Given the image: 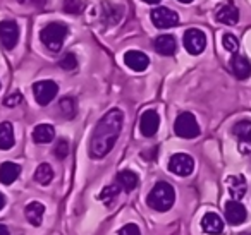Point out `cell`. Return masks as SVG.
Instances as JSON below:
<instances>
[{
  "label": "cell",
  "instance_id": "cell-37",
  "mask_svg": "<svg viewBox=\"0 0 251 235\" xmlns=\"http://www.w3.org/2000/svg\"><path fill=\"white\" fill-rule=\"evenodd\" d=\"M177 2H181V4H191L193 0H177Z\"/></svg>",
  "mask_w": 251,
  "mask_h": 235
},
{
  "label": "cell",
  "instance_id": "cell-15",
  "mask_svg": "<svg viewBox=\"0 0 251 235\" xmlns=\"http://www.w3.org/2000/svg\"><path fill=\"white\" fill-rule=\"evenodd\" d=\"M230 70L237 79H248L251 76V62L243 55H232L230 59Z\"/></svg>",
  "mask_w": 251,
  "mask_h": 235
},
{
  "label": "cell",
  "instance_id": "cell-5",
  "mask_svg": "<svg viewBox=\"0 0 251 235\" xmlns=\"http://www.w3.org/2000/svg\"><path fill=\"white\" fill-rule=\"evenodd\" d=\"M182 43H184V48L188 50V53H191V55H200V53H203V50H205V47H206V36L201 29L191 28L184 33Z\"/></svg>",
  "mask_w": 251,
  "mask_h": 235
},
{
  "label": "cell",
  "instance_id": "cell-9",
  "mask_svg": "<svg viewBox=\"0 0 251 235\" xmlns=\"http://www.w3.org/2000/svg\"><path fill=\"white\" fill-rule=\"evenodd\" d=\"M19 42V26L14 21L0 23V43L5 50H12Z\"/></svg>",
  "mask_w": 251,
  "mask_h": 235
},
{
  "label": "cell",
  "instance_id": "cell-4",
  "mask_svg": "<svg viewBox=\"0 0 251 235\" xmlns=\"http://www.w3.org/2000/svg\"><path fill=\"white\" fill-rule=\"evenodd\" d=\"M174 132L179 138L184 139H195L200 136V125L196 122L195 115L189 114V112H182L177 115L174 122Z\"/></svg>",
  "mask_w": 251,
  "mask_h": 235
},
{
  "label": "cell",
  "instance_id": "cell-11",
  "mask_svg": "<svg viewBox=\"0 0 251 235\" xmlns=\"http://www.w3.org/2000/svg\"><path fill=\"white\" fill-rule=\"evenodd\" d=\"M248 218V211L239 201H227L226 203V220L230 225H241Z\"/></svg>",
  "mask_w": 251,
  "mask_h": 235
},
{
  "label": "cell",
  "instance_id": "cell-16",
  "mask_svg": "<svg viewBox=\"0 0 251 235\" xmlns=\"http://www.w3.org/2000/svg\"><path fill=\"white\" fill-rule=\"evenodd\" d=\"M153 47L155 50H157V53H160V55L164 57H171L176 53V50H177V43H176V38L171 35H160L155 38L153 42Z\"/></svg>",
  "mask_w": 251,
  "mask_h": 235
},
{
  "label": "cell",
  "instance_id": "cell-6",
  "mask_svg": "<svg viewBox=\"0 0 251 235\" xmlns=\"http://www.w3.org/2000/svg\"><path fill=\"white\" fill-rule=\"evenodd\" d=\"M169 170H171L174 175L188 177V175H191L193 170H195V160L189 155H186V153H176V155H172L171 160H169Z\"/></svg>",
  "mask_w": 251,
  "mask_h": 235
},
{
  "label": "cell",
  "instance_id": "cell-22",
  "mask_svg": "<svg viewBox=\"0 0 251 235\" xmlns=\"http://www.w3.org/2000/svg\"><path fill=\"white\" fill-rule=\"evenodd\" d=\"M138 175L131 170H122L117 175V184L121 186V189H124L126 192H131L138 187Z\"/></svg>",
  "mask_w": 251,
  "mask_h": 235
},
{
  "label": "cell",
  "instance_id": "cell-20",
  "mask_svg": "<svg viewBox=\"0 0 251 235\" xmlns=\"http://www.w3.org/2000/svg\"><path fill=\"white\" fill-rule=\"evenodd\" d=\"M53 138H55V129L50 124H40L33 131V141L36 144H49L53 141Z\"/></svg>",
  "mask_w": 251,
  "mask_h": 235
},
{
  "label": "cell",
  "instance_id": "cell-36",
  "mask_svg": "<svg viewBox=\"0 0 251 235\" xmlns=\"http://www.w3.org/2000/svg\"><path fill=\"white\" fill-rule=\"evenodd\" d=\"M143 2H147V4H158V2H162V0H143Z\"/></svg>",
  "mask_w": 251,
  "mask_h": 235
},
{
  "label": "cell",
  "instance_id": "cell-35",
  "mask_svg": "<svg viewBox=\"0 0 251 235\" xmlns=\"http://www.w3.org/2000/svg\"><path fill=\"white\" fill-rule=\"evenodd\" d=\"M4 204H5V197H4V194L0 192V210L4 208Z\"/></svg>",
  "mask_w": 251,
  "mask_h": 235
},
{
  "label": "cell",
  "instance_id": "cell-10",
  "mask_svg": "<svg viewBox=\"0 0 251 235\" xmlns=\"http://www.w3.org/2000/svg\"><path fill=\"white\" fill-rule=\"evenodd\" d=\"M158 127H160V117L155 110H147L143 112L140 118V131L145 138H153L157 134Z\"/></svg>",
  "mask_w": 251,
  "mask_h": 235
},
{
  "label": "cell",
  "instance_id": "cell-25",
  "mask_svg": "<svg viewBox=\"0 0 251 235\" xmlns=\"http://www.w3.org/2000/svg\"><path fill=\"white\" fill-rule=\"evenodd\" d=\"M59 110L66 118H74V117H76V112H77L76 100H74V98H71V96L62 98V100L59 101Z\"/></svg>",
  "mask_w": 251,
  "mask_h": 235
},
{
  "label": "cell",
  "instance_id": "cell-3",
  "mask_svg": "<svg viewBox=\"0 0 251 235\" xmlns=\"http://www.w3.org/2000/svg\"><path fill=\"white\" fill-rule=\"evenodd\" d=\"M69 33L67 26L64 23H49L45 28L42 29V43L50 50V52H59L62 48L64 42H66V36Z\"/></svg>",
  "mask_w": 251,
  "mask_h": 235
},
{
  "label": "cell",
  "instance_id": "cell-12",
  "mask_svg": "<svg viewBox=\"0 0 251 235\" xmlns=\"http://www.w3.org/2000/svg\"><path fill=\"white\" fill-rule=\"evenodd\" d=\"M215 19L219 23H222V24L234 26V24H237V21H239V11H237V7L230 2V0H227L226 4H222L219 9H217Z\"/></svg>",
  "mask_w": 251,
  "mask_h": 235
},
{
  "label": "cell",
  "instance_id": "cell-33",
  "mask_svg": "<svg viewBox=\"0 0 251 235\" xmlns=\"http://www.w3.org/2000/svg\"><path fill=\"white\" fill-rule=\"evenodd\" d=\"M23 101V94L19 93V91H14L12 94H9L7 98H5V107H16V105H19Z\"/></svg>",
  "mask_w": 251,
  "mask_h": 235
},
{
  "label": "cell",
  "instance_id": "cell-7",
  "mask_svg": "<svg viewBox=\"0 0 251 235\" xmlns=\"http://www.w3.org/2000/svg\"><path fill=\"white\" fill-rule=\"evenodd\" d=\"M57 91L59 86L53 81L47 79V81H38V83L33 84V94H35V100L38 101V105H49L53 98L57 96Z\"/></svg>",
  "mask_w": 251,
  "mask_h": 235
},
{
  "label": "cell",
  "instance_id": "cell-24",
  "mask_svg": "<svg viewBox=\"0 0 251 235\" xmlns=\"http://www.w3.org/2000/svg\"><path fill=\"white\" fill-rule=\"evenodd\" d=\"M35 179H36V182H40L42 186H49V184L52 182V179H53L52 166H50L49 163H42V165L36 168Z\"/></svg>",
  "mask_w": 251,
  "mask_h": 235
},
{
  "label": "cell",
  "instance_id": "cell-32",
  "mask_svg": "<svg viewBox=\"0 0 251 235\" xmlns=\"http://www.w3.org/2000/svg\"><path fill=\"white\" fill-rule=\"evenodd\" d=\"M119 235H141V232H140V228H138V225L127 223L119 230Z\"/></svg>",
  "mask_w": 251,
  "mask_h": 235
},
{
  "label": "cell",
  "instance_id": "cell-29",
  "mask_svg": "<svg viewBox=\"0 0 251 235\" xmlns=\"http://www.w3.org/2000/svg\"><path fill=\"white\" fill-rule=\"evenodd\" d=\"M53 155L59 160H66L67 155H69V142H67L66 139H59L55 148H53Z\"/></svg>",
  "mask_w": 251,
  "mask_h": 235
},
{
  "label": "cell",
  "instance_id": "cell-17",
  "mask_svg": "<svg viewBox=\"0 0 251 235\" xmlns=\"http://www.w3.org/2000/svg\"><path fill=\"white\" fill-rule=\"evenodd\" d=\"M201 228L206 232V234L219 235L224 232V221L217 213L208 211V213H205V216L201 218Z\"/></svg>",
  "mask_w": 251,
  "mask_h": 235
},
{
  "label": "cell",
  "instance_id": "cell-14",
  "mask_svg": "<svg viewBox=\"0 0 251 235\" xmlns=\"http://www.w3.org/2000/svg\"><path fill=\"white\" fill-rule=\"evenodd\" d=\"M124 62L129 69L136 70V72H143V70L150 66L148 55L143 52H140V50H129V52H126Z\"/></svg>",
  "mask_w": 251,
  "mask_h": 235
},
{
  "label": "cell",
  "instance_id": "cell-13",
  "mask_svg": "<svg viewBox=\"0 0 251 235\" xmlns=\"http://www.w3.org/2000/svg\"><path fill=\"white\" fill-rule=\"evenodd\" d=\"M234 134L239 139L241 153L251 151V120H239L234 125Z\"/></svg>",
  "mask_w": 251,
  "mask_h": 235
},
{
  "label": "cell",
  "instance_id": "cell-1",
  "mask_svg": "<svg viewBox=\"0 0 251 235\" xmlns=\"http://www.w3.org/2000/svg\"><path fill=\"white\" fill-rule=\"evenodd\" d=\"M122 122H124V115L119 108H112L100 118L90 141L91 158H103L112 151L121 136Z\"/></svg>",
  "mask_w": 251,
  "mask_h": 235
},
{
  "label": "cell",
  "instance_id": "cell-21",
  "mask_svg": "<svg viewBox=\"0 0 251 235\" xmlns=\"http://www.w3.org/2000/svg\"><path fill=\"white\" fill-rule=\"evenodd\" d=\"M25 213L29 223L35 225V227H40L43 220V214H45V206L42 203H38V201H33V203L26 204Z\"/></svg>",
  "mask_w": 251,
  "mask_h": 235
},
{
  "label": "cell",
  "instance_id": "cell-19",
  "mask_svg": "<svg viewBox=\"0 0 251 235\" xmlns=\"http://www.w3.org/2000/svg\"><path fill=\"white\" fill-rule=\"evenodd\" d=\"M19 173H21V166L18 163H12V162L2 163L0 165V182L5 184V186H11L19 177Z\"/></svg>",
  "mask_w": 251,
  "mask_h": 235
},
{
  "label": "cell",
  "instance_id": "cell-18",
  "mask_svg": "<svg viewBox=\"0 0 251 235\" xmlns=\"http://www.w3.org/2000/svg\"><path fill=\"white\" fill-rule=\"evenodd\" d=\"M227 186H229L230 196H232V201H241L244 196H246L248 190V184L244 180L243 175H232L227 179Z\"/></svg>",
  "mask_w": 251,
  "mask_h": 235
},
{
  "label": "cell",
  "instance_id": "cell-26",
  "mask_svg": "<svg viewBox=\"0 0 251 235\" xmlns=\"http://www.w3.org/2000/svg\"><path fill=\"white\" fill-rule=\"evenodd\" d=\"M119 192H121V186H119V184H110V186H105L103 189H101L98 199L108 206V204H112V201H115V197L119 196Z\"/></svg>",
  "mask_w": 251,
  "mask_h": 235
},
{
  "label": "cell",
  "instance_id": "cell-28",
  "mask_svg": "<svg viewBox=\"0 0 251 235\" xmlns=\"http://www.w3.org/2000/svg\"><path fill=\"white\" fill-rule=\"evenodd\" d=\"M64 11L67 14H74V16L81 14L84 11L83 0H64Z\"/></svg>",
  "mask_w": 251,
  "mask_h": 235
},
{
  "label": "cell",
  "instance_id": "cell-2",
  "mask_svg": "<svg viewBox=\"0 0 251 235\" xmlns=\"http://www.w3.org/2000/svg\"><path fill=\"white\" fill-rule=\"evenodd\" d=\"M176 203V190L169 182H157L147 197V204L155 211H169Z\"/></svg>",
  "mask_w": 251,
  "mask_h": 235
},
{
  "label": "cell",
  "instance_id": "cell-30",
  "mask_svg": "<svg viewBox=\"0 0 251 235\" xmlns=\"http://www.w3.org/2000/svg\"><path fill=\"white\" fill-rule=\"evenodd\" d=\"M59 66L62 67L64 70H74L77 67V59H76V55L74 53H66V55L60 59V62H59Z\"/></svg>",
  "mask_w": 251,
  "mask_h": 235
},
{
  "label": "cell",
  "instance_id": "cell-27",
  "mask_svg": "<svg viewBox=\"0 0 251 235\" xmlns=\"http://www.w3.org/2000/svg\"><path fill=\"white\" fill-rule=\"evenodd\" d=\"M103 7H105L103 9L105 21H107L108 24H115L122 16V7H114V5H110V4H103Z\"/></svg>",
  "mask_w": 251,
  "mask_h": 235
},
{
  "label": "cell",
  "instance_id": "cell-34",
  "mask_svg": "<svg viewBox=\"0 0 251 235\" xmlns=\"http://www.w3.org/2000/svg\"><path fill=\"white\" fill-rule=\"evenodd\" d=\"M0 235H11V234H9V228L5 227V225H2V223H0Z\"/></svg>",
  "mask_w": 251,
  "mask_h": 235
},
{
  "label": "cell",
  "instance_id": "cell-8",
  "mask_svg": "<svg viewBox=\"0 0 251 235\" xmlns=\"http://www.w3.org/2000/svg\"><path fill=\"white\" fill-rule=\"evenodd\" d=\"M150 18L158 29H169V28H174V26L179 24V16L176 14L172 9H167V7L153 9Z\"/></svg>",
  "mask_w": 251,
  "mask_h": 235
},
{
  "label": "cell",
  "instance_id": "cell-23",
  "mask_svg": "<svg viewBox=\"0 0 251 235\" xmlns=\"http://www.w3.org/2000/svg\"><path fill=\"white\" fill-rule=\"evenodd\" d=\"M14 146V129L11 122L0 124V149H11Z\"/></svg>",
  "mask_w": 251,
  "mask_h": 235
},
{
  "label": "cell",
  "instance_id": "cell-31",
  "mask_svg": "<svg viewBox=\"0 0 251 235\" xmlns=\"http://www.w3.org/2000/svg\"><path fill=\"white\" fill-rule=\"evenodd\" d=\"M222 45L226 50H229V52L236 53L237 48H239V42H237V38L234 35H230V33H226L222 38Z\"/></svg>",
  "mask_w": 251,
  "mask_h": 235
}]
</instances>
